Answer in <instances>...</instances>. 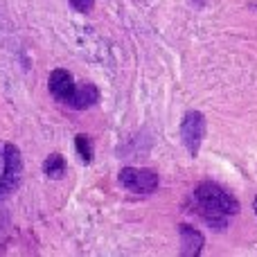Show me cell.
I'll list each match as a JSON object with an SVG mask.
<instances>
[{
	"instance_id": "obj_12",
	"label": "cell",
	"mask_w": 257,
	"mask_h": 257,
	"mask_svg": "<svg viewBox=\"0 0 257 257\" xmlns=\"http://www.w3.org/2000/svg\"><path fill=\"white\" fill-rule=\"evenodd\" d=\"M253 210H255V214H257V196L253 199Z\"/></svg>"
},
{
	"instance_id": "obj_4",
	"label": "cell",
	"mask_w": 257,
	"mask_h": 257,
	"mask_svg": "<svg viewBox=\"0 0 257 257\" xmlns=\"http://www.w3.org/2000/svg\"><path fill=\"white\" fill-rule=\"evenodd\" d=\"M181 138H183V145L187 147L192 158L199 156L201 149V142L205 138V115L199 111H187L183 115L181 122Z\"/></svg>"
},
{
	"instance_id": "obj_9",
	"label": "cell",
	"mask_w": 257,
	"mask_h": 257,
	"mask_svg": "<svg viewBox=\"0 0 257 257\" xmlns=\"http://www.w3.org/2000/svg\"><path fill=\"white\" fill-rule=\"evenodd\" d=\"M75 147H77V154L81 156L84 163H90V160H93V142H90L88 136L79 133V136L75 138Z\"/></svg>"
},
{
	"instance_id": "obj_2",
	"label": "cell",
	"mask_w": 257,
	"mask_h": 257,
	"mask_svg": "<svg viewBox=\"0 0 257 257\" xmlns=\"http://www.w3.org/2000/svg\"><path fill=\"white\" fill-rule=\"evenodd\" d=\"M23 181V156L16 145H5V172L0 178V201L12 196Z\"/></svg>"
},
{
	"instance_id": "obj_7",
	"label": "cell",
	"mask_w": 257,
	"mask_h": 257,
	"mask_svg": "<svg viewBox=\"0 0 257 257\" xmlns=\"http://www.w3.org/2000/svg\"><path fill=\"white\" fill-rule=\"evenodd\" d=\"M97 99H99V90L95 88V84H90V81H81V84H77V93L70 102V108H75V111H84V108H90L93 104H97Z\"/></svg>"
},
{
	"instance_id": "obj_1",
	"label": "cell",
	"mask_w": 257,
	"mask_h": 257,
	"mask_svg": "<svg viewBox=\"0 0 257 257\" xmlns=\"http://www.w3.org/2000/svg\"><path fill=\"white\" fill-rule=\"evenodd\" d=\"M192 212H196L212 230H226L230 217L239 212V201L219 183L203 181L192 192Z\"/></svg>"
},
{
	"instance_id": "obj_3",
	"label": "cell",
	"mask_w": 257,
	"mask_h": 257,
	"mask_svg": "<svg viewBox=\"0 0 257 257\" xmlns=\"http://www.w3.org/2000/svg\"><path fill=\"white\" fill-rule=\"evenodd\" d=\"M122 187H126L128 192H136V194H151V192L158 190V174L154 169H142V167H124L117 176Z\"/></svg>"
},
{
	"instance_id": "obj_5",
	"label": "cell",
	"mask_w": 257,
	"mask_h": 257,
	"mask_svg": "<svg viewBox=\"0 0 257 257\" xmlns=\"http://www.w3.org/2000/svg\"><path fill=\"white\" fill-rule=\"evenodd\" d=\"M50 93H52V97L57 99V102L70 106L72 97H75V93H77V84L70 72L63 70V68H57V70L50 72Z\"/></svg>"
},
{
	"instance_id": "obj_11",
	"label": "cell",
	"mask_w": 257,
	"mask_h": 257,
	"mask_svg": "<svg viewBox=\"0 0 257 257\" xmlns=\"http://www.w3.org/2000/svg\"><path fill=\"white\" fill-rule=\"evenodd\" d=\"M190 3L194 5V7H199V9H201V7H203V5H205V0H190Z\"/></svg>"
},
{
	"instance_id": "obj_8",
	"label": "cell",
	"mask_w": 257,
	"mask_h": 257,
	"mask_svg": "<svg viewBox=\"0 0 257 257\" xmlns=\"http://www.w3.org/2000/svg\"><path fill=\"white\" fill-rule=\"evenodd\" d=\"M43 172L48 174L50 178H61L66 174V160H63L61 154H52L45 158L43 163Z\"/></svg>"
},
{
	"instance_id": "obj_10",
	"label": "cell",
	"mask_w": 257,
	"mask_h": 257,
	"mask_svg": "<svg viewBox=\"0 0 257 257\" xmlns=\"http://www.w3.org/2000/svg\"><path fill=\"white\" fill-rule=\"evenodd\" d=\"M68 3H70V7L75 9V12H79V14H88L90 9H93L95 0H68Z\"/></svg>"
},
{
	"instance_id": "obj_13",
	"label": "cell",
	"mask_w": 257,
	"mask_h": 257,
	"mask_svg": "<svg viewBox=\"0 0 257 257\" xmlns=\"http://www.w3.org/2000/svg\"><path fill=\"white\" fill-rule=\"evenodd\" d=\"M250 7H253V9H257V3H253V5H250Z\"/></svg>"
},
{
	"instance_id": "obj_6",
	"label": "cell",
	"mask_w": 257,
	"mask_h": 257,
	"mask_svg": "<svg viewBox=\"0 0 257 257\" xmlns=\"http://www.w3.org/2000/svg\"><path fill=\"white\" fill-rule=\"evenodd\" d=\"M178 235H181V255H185V257L201 255L205 239L196 228L187 226V223H181V226H178Z\"/></svg>"
}]
</instances>
